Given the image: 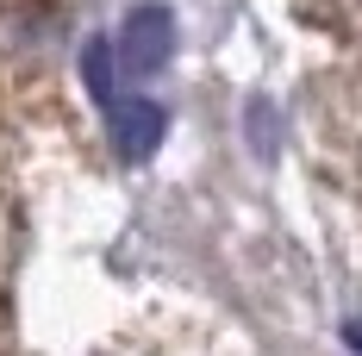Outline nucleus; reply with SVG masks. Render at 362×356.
<instances>
[{"label":"nucleus","mask_w":362,"mask_h":356,"mask_svg":"<svg viewBox=\"0 0 362 356\" xmlns=\"http://www.w3.org/2000/svg\"><path fill=\"white\" fill-rule=\"evenodd\" d=\"M169 132V113L156 101H107V138L119 163H144Z\"/></svg>","instance_id":"2"},{"label":"nucleus","mask_w":362,"mask_h":356,"mask_svg":"<svg viewBox=\"0 0 362 356\" xmlns=\"http://www.w3.org/2000/svg\"><path fill=\"white\" fill-rule=\"evenodd\" d=\"M112 69H119V63H112V38H88V50H81V75H88V94H94L100 107L119 101V94H112Z\"/></svg>","instance_id":"3"},{"label":"nucleus","mask_w":362,"mask_h":356,"mask_svg":"<svg viewBox=\"0 0 362 356\" xmlns=\"http://www.w3.org/2000/svg\"><path fill=\"white\" fill-rule=\"evenodd\" d=\"M350 344H362V319H356V325H350Z\"/></svg>","instance_id":"4"},{"label":"nucleus","mask_w":362,"mask_h":356,"mask_svg":"<svg viewBox=\"0 0 362 356\" xmlns=\"http://www.w3.org/2000/svg\"><path fill=\"white\" fill-rule=\"evenodd\" d=\"M175 57V13L169 6H132L125 13V25H119V38H112V63L125 75H156L163 63Z\"/></svg>","instance_id":"1"}]
</instances>
